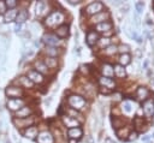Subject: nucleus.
Wrapping results in <instances>:
<instances>
[{
    "mask_svg": "<svg viewBox=\"0 0 154 143\" xmlns=\"http://www.w3.org/2000/svg\"><path fill=\"white\" fill-rule=\"evenodd\" d=\"M105 143H116V142H114L113 139H111L109 137H106V138H105Z\"/></svg>",
    "mask_w": 154,
    "mask_h": 143,
    "instance_id": "a18cd8bd",
    "label": "nucleus"
},
{
    "mask_svg": "<svg viewBox=\"0 0 154 143\" xmlns=\"http://www.w3.org/2000/svg\"><path fill=\"white\" fill-rule=\"evenodd\" d=\"M69 2H70L71 5H77V4H78V1H75V0H69Z\"/></svg>",
    "mask_w": 154,
    "mask_h": 143,
    "instance_id": "8fccbe9b",
    "label": "nucleus"
},
{
    "mask_svg": "<svg viewBox=\"0 0 154 143\" xmlns=\"http://www.w3.org/2000/svg\"><path fill=\"white\" fill-rule=\"evenodd\" d=\"M67 113H69V117L75 118V119H77V118L82 117V115H81V113H79L78 111H76V109H73V108H71V107H69V108H67Z\"/></svg>",
    "mask_w": 154,
    "mask_h": 143,
    "instance_id": "473e14b6",
    "label": "nucleus"
},
{
    "mask_svg": "<svg viewBox=\"0 0 154 143\" xmlns=\"http://www.w3.org/2000/svg\"><path fill=\"white\" fill-rule=\"evenodd\" d=\"M35 123V118L34 115H30L28 118H24V119H17V118H13V124L19 127V129H23V127H29V126H32V124Z\"/></svg>",
    "mask_w": 154,
    "mask_h": 143,
    "instance_id": "423d86ee",
    "label": "nucleus"
},
{
    "mask_svg": "<svg viewBox=\"0 0 154 143\" xmlns=\"http://www.w3.org/2000/svg\"><path fill=\"white\" fill-rule=\"evenodd\" d=\"M42 41L47 44V47H57V48H58V46H59L60 42H61L59 37H57L54 34H49V32L43 35Z\"/></svg>",
    "mask_w": 154,
    "mask_h": 143,
    "instance_id": "39448f33",
    "label": "nucleus"
},
{
    "mask_svg": "<svg viewBox=\"0 0 154 143\" xmlns=\"http://www.w3.org/2000/svg\"><path fill=\"white\" fill-rule=\"evenodd\" d=\"M122 126H124V121H123V120H119L118 118H114V119H113V127L119 129V127H122Z\"/></svg>",
    "mask_w": 154,
    "mask_h": 143,
    "instance_id": "c9c22d12",
    "label": "nucleus"
},
{
    "mask_svg": "<svg viewBox=\"0 0 154 143\" xmlns=\"http://www.w3.org/2000/svg\"><path fill=\"white\" fill-rule=\"evenodd\" d=\"M101 72H102L103 77H108V78H111V77H113V76H114L113 66H112L111 64H108V62L102 64V66H101Z\"/></svg>",
    "mask_w": 154,
    "mask_h": 143,
    "instance_id": "412c9836",
    "label": "nucleus"
},
{
    "mask_svg": "<svg viewBox=\"0 0 154 143\" xmlns=\"http://www.w3.org/2000/svg\"><path fill=\"white\" fill-rule=\"evenodd\" d=\"M36 142L37 143H54V138L49 131L45 130V131L38 132V135L36 137Z\"/></svg>",
    "mask_w": 154,
    "mask_h": 143,
    "instance_id": "6e6552de",
    "label": "nucleus"
},
{
    "mask_svg": "<svg viewBox=\"0 0 154 143\" xmlns=\"http://www.w3.org/2000/svg\"><path fill=\"white\" fill-rule=\"evenodd\" d=\"M148 64H149V60H148V59H146V60H144V62H143V68H147V67H148Z\"/></svg>",
    "mask_w": 154,
    "mask_h": 143,
    "instance_id": "49530a36",
    "label": "nucleus"
},
{
    "mask_svg": "<svg viewBox=\"0 0 154 143\" xmlns=\"http://www.w3.org/2000/svg\"><path fill=\"white\" fill-rule=\"evenodd\" d=\"M100 90H101V93H102V94H109V90H107V89H103L102 87H101V89H100Z\"/></svg>",
    "mask_w": 154,
    "mask_h": 143,
    "instance_id": "de8ad7c7",
    "label": "nucleus"
},
{
    "mask_svg": "<svg viewBox=\"0 0 154 143\" xmlns=\"http://www.w3.org/2000/svg\"><path fill=\"white\" fill-rule=\"evenodd\" d=\"M143 7H144V4H143V1H137V2L135 4V8H136L137 13H141V12L143 11Z\"/></svg>",
    "mask_w": 154,
    "mask_h": 143,
    "instance_id": "e433bc0d",
    "label": "nucleus"
},
{
    "mask_svg": "<svg viewBox=\"0 0 154 143\" xmlns=\"http://www.w3.org/2000/svg\"><path fill=\"white\" fill-rule=\"evenodd\" d=\"M117 52H118V48H117L114 44H109V46L106 47L105 50H103V53H105L106 55H112V54H116Z\"/></svg>",
    "mask_w": 154,
    "mask_h": 143,
    "instance_id": "7c9ffc66",
    "label": "nucleus"
},
{
    "mask_svg": "<svg viewBox=\"0 0 154 143\" xmlns=\"http://www.w3.org/2000/svg\"><path fill=\"white\" fill-rule=\"evenodd\" d=\"M5 94L8 96V99H22V96H24V90L19 85H7Z\"/></svg>",
    "mask_w": 154,
    "mask_h": 143,
    "instance_id": "7ed1b4c3",
    "label": "nucleus"
},
{
    "mask_svg": "<svg viewBox=\"0 0 154 143\" xmlns=\"http://www.w3.org/2000/svg\"><path fill=\"white\" fill-rule=\"evenodd\" d=\"M43 53L49 56V58H57L58 55L61 54V49L60 48H57V47H46L43 49Z\"/></svg>",
    "mask_w": 154,
    "mask_h": 143,
    "instance_id": "6ab92c4d",
    "label": "nucleus"
},
{
    "mask_svg": "<svg viewBox=\"0 0 154 143\" xmlns=\"http://www.w3.org/2000/svg\"><path fill=\"white\" fill-rule=\"evenodd\" d=\"M34 67L36 68L35 71H37V72L41 73L42 76L46 75V73H48V68H47V66H46L45 62L41 61V60H35V61H34Z\"/></svg>",
    "mask_w": 154,
    "mask_h": 143,
    "instance_id": "5701e85b",
    "label": "nucleus"
},
{
    "mask_svg": "<svg viewBox=\"0 0 154 143\" xmlns=\"http://www.w3.org/2000/svg\"><path fill=\"white\" fill-rule=\"evenodd\" d=\"M57 37L59 38H65L67 37L69 35V25L67 24H61L59 25L58 28H55V34H54Z\"/></svg>",
    "mask_w": 154,
    "mask_h": 143,
    "instance_id": "dca6fc26",
    "label": "nucleus"
},
{
    "mask_svg": "<svg viewBox=\"0 0 154 143\" xmlns=\"http://www.w3.org/2000/svg\"><path fill=\"white\" fill-rule=\"evenodd\" d=\"M67 102H69V105H70L71 108L78 111V112L82 111L83 108H85V105H87L84 97L81 96V95H76V94L70 95V96L67 97Z\"/></svg>",
    "mask_w": 154,
    "mask_h": 143,
    "instance_id": "f03ea898",
    "label": "nucleus"
},
{
    "mask_svg": "<svg viewBox=\"0 0 154 143\" xmlns=\"http://www.w3.org/2000/svg\"><path fill=\"white\" fill-rule=\"evenodd\" d=\"M99 83H100V85H101V87H103V88H109V89H113V88L116 87V83H114V81H113L112 78L103 77V76L99 78Z\"/></svg>",
    "mask_w": 154,
    "mask_h": 143,
    "instance_id": "4be33fe9",
    "label": "nucleus"
},
{
    "mask_svg": "<svg viewBox=\"0 0 154 143\" xmlns=\"http://www.w3.org/2000/svg\"><path fill=\"white\" fill-rule=\"evenodd\" d=\"M99 44L101 46V47H103V46H109V43H111V41H109V38H99Z\"/></svg>",
    "mask_w": 154,
    "mask_h": 143,
    "instance_id": "4c0bfd02",
    "label": "nucleus"
},
{
    "mask_svg": "<svg viewBox=\"0 0 154 143\" xmlns=\"http://www.w3.org/2000/svg\"><path fill=\"white\" fill-rule=\"evenodd\" d=\"M5 5H6V8L13 10V8H16L18 6V1H16V0H7V1H5Z\"/></svg>",
    "mask_w": 154,
    "mask_h": 143,
    "instance_id": "72a5a7b5",
    "label": "nucleus"
},
{
    "mask_svg": "<svg viewBox=\"0 0 154 143\" xmlns=\"http://www.w3.org/2000/svg\"><path fill=\"white\" fill-rule=\"evenodd\" d=\"M143 113L147 118H150L154 114V101L152 99H147L143 102Z\"/></svg>",
    "mask_w": 154,
    "mask_h": 143,
    "instance_id": "9d476101",
    "label": "nucleus"
},
{
    "mask_svg": "<svg viewBox=\"0 0 154 143\" xmlns=\"http://www.w3.org/2000/svg\"><path fill=\"white\" fill-rule=\"evenodd\" d=\"M29 18V12L26 8H20L17 13V17H16V22L17 24H23L25 20H28Z\"/></svg>",
    "mask_w": 154,
    "mask_h": 143,
    "instance_id": "a211bd4d",
    "label": "nucleus"
},
{
    "mask_svg": "<svg viewBox=\"0 0 154 143\" xmlns=\"http://www.w3.org/2000/svg\"><path fill=\"white\" fill-rule=\"evenodd\" d=\"M102 8H103V4L102 2H100V1H95V2H91V4H89L87 7H85V13H88V14H96V13H100L101 11H102Z\"/></svg>",
    "mask_w": 154,
    "mask_h": 143,
    "instance_id": "0eeeda50",
    "label": "nucleus"
},
{
    "mask_svg": "<svg viewBox=\"0 0 154 143\" xmlns=\"http://www.w3.org/2000/svg\"><path fill=\"white\" fill-rule=\"evenodd\" d=\"M6 11H7V8L5 5V1H0V14H4Z\"/></svg>",
    "mask_w": 154,
    "mask_h": 143,
    "instance_id": "a19ab883",
    "label": "nucleus"
},
{
    "mask_svg": "<svg viewBox=\"0 0 154 143\" xmlns=\"http://www.w3.org/2000/svg\"><path fill=\"white\" fill-rule=\"evenodd\" d=\"M136 138H137V132H136V131L129 133V137H128L129 141H134V139H136Z\"/></svg>",
    "mask_w": 154,
    "mask_h": 143,
    "instance_id": "79ce46f5",
    "label": "nucleus"
},
{
    "mask_svg": "<svg viewBox=\"0 0 154 143\" xmlns=\"http://www.w3.org/2000/svg\"><path fill=\"white\" fill-rule=\"evenodd\" d=\"M108 18H109V13L106 11V12H100V13L94 14V16L90 18V22H91V23H97V24H100V23L106 22Z\"/></svg>",
    "mask_w": 154,
    "mask_h": 143,
    "instance_id": "4468645a",
    "label": "nucleus"
},
{
    "mask_svg": "<svg viewBox=\"0 0 154 143\" xmlns=\"http://www.w3.org/2000/svg\"><path fill=\"white\" fill-rule=\"evenodd\" d=\"M113 71H114V76L118 77V78H124L125 75H126L124 66H122V65H119V64L116 65V66H113Z\"/></svg>",
    "mask_w": 154,
    "mask_h": 143,
    "instance_id": "c85d7f7f",
    "label": "nucleus"
},
{
    "mask_svg": "<svg viewBox=\"0 0 154 143\" xmlns=\"http://www.w3.org/2000/svg\"><path fill=\"white\" fill-rule=\"evenodd\" d=\"M67 136L70 139H76L78 141L82 136H83V130L78 126V127H73V129H69L67 131Z\"/></svg>",
    "mask_w": 154,
    "mask_h": 143,
    "instance_id": "f3484780",
    "label": "nucleus"
},
{
    "mask_svg": "<svg viewBox=\"0 0 154 143\" xmlns=\"http://www.w3.org/2000/svg\"><path fill=\"white\" fill-rule=\"evenodd\" d=\"M69 143H77V141H76V139H70Z\"/></svg>",
    "mask_w": 154,
    "mask_h": 143,
    "instance_id": "603ef678",
    "label": "nucleus"
},
{
    "mask_svg": "<svg viewBox=\"0 0 154 143\" xmlns=\"http://www.w3.org/2000/svg\"><path fill=\"white\" fill-rule=\"evenodd\" d=\"M20 28H22V24H16L14 31H16V32H20Z\"/></svg>",
    "mask_w": 154,
    "mask_h": 143,
    "instance_id": "c03bdc74",
    "label": "nucleus"
},
{
    "mask_svg": "<svg viewBox=\"0 0 154 143\" xmlns=\"http://www.w3.org/2000/svg\"><path fill=\"white\" fill-rule=\"evenodd\" d=\"M45 65L47 66V68H55L58 66V59L57 58H49V56H46L45 60H43Z\"/></svg>",
    "mask_w": 154,
    "mask_h": 143,
    "instance_id": "cd10ccee",
    "label": "nucleus"
},
{
    "mask_svg": "<svg viewBox=\"0 0 154 143\" xmlns=\"http://www.w3.org/2000/svg\"><path fill=\"white\" fill-rule=\"evenodd\" d=\"M18 83H19L20 85H23L24 88H26V89H31V88L34 87V83H32L26 76H20V77L18 78Z\"/></svg>",
    "mask_w": 154,
    "mask_h": 143,
    "instance_id": "bb28decb",
    "label": "nucleus"
},
{
    "mask_svg": "<svg viewBox=\"0 0 154 143\" xmlns=\"http://www.w3.org/2000/svg\"><path fill=\"white\" fill-rule=\"evenodd\" d=\"M129 50H130V47L128 44H120L118 48V52H120L122 54H128Z\"/></svg>",
    "mask_w": 154,
    "mask_h": 143,
    "instance_id": "f704fd0d",
    "label": "nucleus"
},
{
    "mask_svg": "<svg viewBox=\"0 0 154 143\" xmlns=\"http://www.w3.org/2000/svg\"><path fill=\"white\" fill-rule=\"evenodd\" d=\"M5 143H11V142H10V141H6V142H5Z\"/></svg>",
    "mask_w": 154,
    "mask_h": 143,
    "instance_id": "864d4df0",
    "label": "nucleus"
},
{
    "mask_svg": "<svg viewBox=\"0 0 154 143\" xmlns=\"http://www.w3.org/2000/svg\"><path fill=\"white\" fill-rule=\"evenodd\" d=\"M135 56H136V59H141V56H142V49L136 48L135 49Z\"/></svg>",
    "mask_w": 154,
    "mask_h": 143,
    "instance_id": "37998d69",
    "label": "nucleus"
},
{
    "mask_svg": "<svg viewBox=\"0 0 154 143\" xmlns=\"http://www.w3.org/2000/svg\"><path fill=\"white\" fill-rule=\"evenodd\" d=\"M123 111H124L126 114H129V113L131 112V105H130L129 102H125V103L123 105Z\"/></svg>",
    "mask_w": 154,
    "mask_h": 143,
    "instance_id": "58836bf2",
    "label": "nucleus"
},
{
    "mask_svg": "<svg viewBox=\"0 0 154 143\" xmlns=\"http://www.w3.org/2000/svg\"><path fill=\"white\" fill-rule=\"evenodd\" d=\"M6 106L11 112L14 113L25 106V100L24 99H8L6 102Z\"/></svg>",
    "mask_w": 154,
    "mask_h": 143,
    "instance_id": "20e7f679",
    "label": "nucleus"
},
{
    "mask_svg": "<svg viewBox=\"0 0 154 143\" xmlns=\"http://www.w3.org/2000/svg\"><path fill=\"white\" fill-rule=\"evenodd\" d=\"M85 41H87L88 46H90V47L95 46V44L97 43V41H99V35H97V32H96L95 30H89V31L87 32Z\"/></svg>",
    "mask_w": 154,
    "mask_h": 143,
    "instance_id": "ddd939ff",
    "label": "nucleus"
},
{
    "mask_svg": "<svg viewBox=\"0 0 154 143\" xmlns=\"http://www.w3.org/2000/svg\"><path fill=\"white\" fill-rule=\"evenodd\" d=\"M46 10H47V2H46V1H37V2H36L35 12H36V16H37V17L42 16Z\"/></svg>",
    "mask_w": 154,
    "mask_h": 143,
    "instance_id": "a878e982",
    "label": "nucleus"
},
{
    "mask_svg": "<svg viewBox=\"0 0 154 143\" xmlns=\"http://www.w3.org/2000/svg\"><path fill=\"white\" fill-rule=\"evenodd\" d=\"M129 10H130V6H129V4H123L122 5V7H120V12L124 14V13H128L129 12Z\"/></svg>",
    "mask_w": 154,
    "mask_h": 143,
    "instance_id": "ea45409f",
    "label": "nucleus"
},
{
    "mask_svg": "<svg viewBox=\"0 0 154 143\" xmlns=\"http://www.w3.org/2000/svg\"><path fill=\"white\" fill-rule=\"evenodd\" d=\"M129 135V129H128V126H125V127H123V129H120V130H117V136L119 137V138H126V136Z\"/></svg>",
    "mask_w": 154,
    "mask_h": 143,
    "instance_id": "2f4dec72",
    "label": "nucleus"
},
{
    "mask_svg": "<svg viewBox=\"0 0 154 143\" xmlns=\"http://www.w3.org/2000/svg\"><path fill=\"white\" fill-rule=\"evenodd\" d=\"M150 139V137L149 136H144V137H142V141H144V142H148Z\"/></svg>",
    "mask_w": 154,
    "mask_h": 143,
    "instance_id": "09e8293b",
    "label": "nucleus"
},
{
    "mask_svg": "<svg viewBox=\"0 0 154 143\" xmlns=\"http://www.w3.org/2000/svg\"><path fill=\"white\" fill-rule=\"evenodd\" d=\"M88 143H93V137L91 136H88Z\"/></svg>",
    "mask_w": 154,
    "mask_h": 143,
    "instance_id": "3c124183",
    "label": "nucleus"
},
{
    "mask_svg": "<svg viewBox=\"0 0 154 143\" xmlns=\"http://www.w3.org/2000/svg\"><path fill=\"white\" fill-rule=\"evenodd\" d=\"M61 120H63V124H64L66 127H69V129H73V127H78V126H79V121H78L77 119L71 118V117H69V115H66V114L61 117Z\"/></svg>",
    "mask_w": 154,
    "mask_h": 143,
    "instance_id": "f8f14e48",
    "label": "nucleus"
},
{
    "mask_svg": "<svg viewBox=\"0 0 154 143\" xmlns=\"http://www.w3.org/2000/svg\"><path fill=\"white\" fill-rule=\"evenodd\" d=\"M32 112H34V109H32L30 106L25 105L24 107H22V108L18 109L17 112H14L13 115H14V118H17V119H24V118L30 117V115L32 114Z\"/></svg>",
    "mask_w": 154,
    "mask_h": 143,
    "instance_id": "1a4fd4ad",
    "label": "nucleus"
},
{
    "mask_svg": "<svg viewBox=\"0 0 154 143\" xmlns=\"http://www.w3.org/2000/svg\"><path fill=\"white\" fill-rule=\"evenodd\" d=\"M112 23L109 20H106L103 23H100L95 26V31L96 32H105V31H111L112 30Z\"/></svg>",
    "mask_w": 154,
    "mask_h": 143,
    "instance_id": "aec40b11",
    "label": "nucleus"
},
{
    "mask_svg": "<svg viewBox=\"0 0 154 143\" xmlns=\"http://www.w3.org/2000/svg\"><path fill=\"white\" fill-rule=\"evenodd\" d=\"M153 79H154V78H153Z\"/></svg>",
    "mask_w": 154,
    "mask_h": 143,
    "instance_id": "5fc2aeb1",
    "label": "nucleus"
},
{
    "mask_svg": "<svg viewBox=\"0 0 154 143\" xmlns=\"http://www.w3.org/2000/svg\"><path fill=\"white\" fill-rule=\"evenodd\" d=\"M130 61H131V59H130V55L129 54H120V56L118 59V62L122 66H125V65L130 64Z\"/></svg>",
    "mask_w": 154,
    "mask_h": 143,
    "instance_id": "c756f323",
    "label": "nucleus"
},
{
    "mask_svg": "<svg viewBox=\"0 0 154 143\" xmlns=\"http://www.w3.org/2000/svg\"><path fill=\"white\" fill-rule=\"evenodd\" d=\"M17 13H18V11H17L16 8H13V10H7V11L4 13V20L7 22V23H10V22H12V20H16Z\"/></svg>",
    "mask_w": 154,
    "mask_h": 143,
    "instance_id": "393cba45",
    "label": "nucleus"
},
{
    "mask_svg": "<svg viewBox=\"0 0 154 143\" xmlns=\"http://www.w3.org/2000/svg\"><path fill=\"white\" fill-rule=\"evenodd\" d=\"M22 133H23L24 137H26L29 139H35L37 137V135H38V130H37L36 126H29L25 130H23Z\"/></svg>",
    "mask_w": 154,
    "mask_h": 143,
    "instance_id": "2eb2a0df",
    "label": "nucleus"
},
{
    "mask_svg": "<svg viewBox=\"0 0 154 143\" xmlns=\"http://www.w3.org/2000/svg\"><path fill=\"white\" fill-rule=\"evenodd\" d=\"M149 95V90L146 88V87H140L136 91V97L140 100V101H146L147 97Z\"/></svg>",
    "mask_w": 154,
    "mask_h": 143,
    "instance_id": "b1692460",
    "label": "nucleus"
},
{
    "mask_svg": "<svg viewBox=\"0 0 154 143\" xmlns=\"http://www.w3.org/2000/svg\"><path fill=\"white\" fill-rule=\"evenodd\" d=\"M26 77H28L32 83H36V84H41V83L45 81L43 76H42L41 73H38L37 71H35V70H29L28 73H26Z\"/></svg>",
    "mask_w": 154,
    "mask_h": 143,
    "instance_id": "9b49d317",
    "label": "nucleus"
},
{
    "mask_svg": "<svg viewBox=\"0 0 154 143\" xmlns=\"http://www.w3.org/2000/svg\"><path fill=\"white\" fill-rule=\"evenodd\" d=\"M63 20H64V13H63L61 11H53V12H51V13L46 17L45 24H46L48 28H54V26L58 25V24L61 25Z\"/></svg>",
    "mask_w": 154,
    "mask_h": 143,
    "instance_id": "f257e3e1",
    "label": "nucleus"
}]
</instances>
